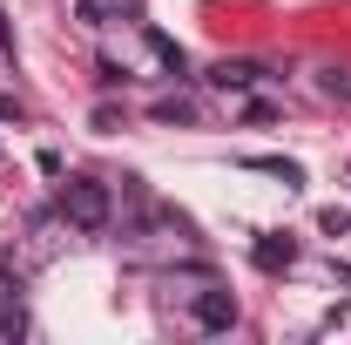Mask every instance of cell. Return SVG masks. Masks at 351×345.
Masks as SVG:
<instances>
[{
  "label": "cell",
  "instance_id": "6da1fadb",
  "mask_svg": "<svg viewBox=\"0 0 351 345\" xmlns=\"http://www.w3.org/2000/svg\"><path fill=\"white\" fill-rule=\"evenodd\" d=\"M61 216H68L75 230H108V216H115L108 183H95V176H68V183H61Z\"/></svg>",
  "mask_w": 351,
  "mask_h": 345
},
{
  "label": "cell",
  "instance_id": "7a4b0ae2",
  "mask_svg": "<svg viewBox=\"0 0 351 345\" xmlns=\"http://www.w3.org/2000/svg\"><path fill=\"white\" fill-rule=\"evenodd\" d=\"M189 318H196L203 332H230V325H237V298H230V291H196Z\"/></svg>",
  "mask_w": 351,
  "mask_h": 345
},
{
  "label": "cell",
  "instance_id": "3957f363",
  "mask_svg": "<svg viewBox=\"0 0 351 345\" xmlns=\"http://www.w3.org/2000/svg\"><path fill=\"white\" fill-rule=\"evenodd\" d=\"M250 258H257L263 271H291V264H298V244H291V237H257Z\"/></svg>",
  "mask_w": 351,
  "mask_h": 345
},
{
  "label": "cell",
  "instance_id": "277c9868",
  "mask_svg": "<svg viewBox=\"0 0 351 345\" xmlns=\"http://www.w3.org/2000/svg\"><path fill=\"white\" fill-rule=\"evenodd\" d=\"M210 88L243 95V88H257V68H250V61H217V68H210Z\"/></svg>",
  "mask_w": 351,
  "mask_h": 345
},
{
  "label": "cell",
  "instance_id": "5b68a950",
  "mask_svg": "<svg viewBox=\"0 0 351 345\" xmlns=\"http://www.w3.org/2000/svg\"><path fill=\"white\" fill-rule=\"evenodd\" d=\"M243 170H263V176H277L284 190H298V183H304V170H298L291 156H243Z\"/></svg>",
  "mask_w": 351,
  "mask_h": 345
},
{
  "label": "cell",
  "instance_id": "8992f818",
  "mask_svg": "<svg viewBox=\"0 0 351 345\" xmlns=\"http://www.w3.org/2000/svg\"><path fill=\"white\" fill-rule=\"evenodd\" d=\"M149 47H156V61H162L169 75H182V47H176L169 34H156V27H149Z\"/></svg>",
  "mask_w": 351,
  "mask_h": 345
},
{
  "label": "cell",
  "instance_id": "52a82bcc",
  "mask_svg": "<svg viewBox=\"0 0 351 345\" xmlns=\"http://www.w3.org/2000/svg\"><path fill=\"white\" fill-rule=\"evenodd\" d=\"M189 115H196V109H189L182 95H169V102H156V122H189Z\"/></svg>",
  "mask_w": 351,
  "mask_h": 345
},
{
  "label": "cell",
  "instance_id": "ba28073f",
  "mask_svg": "<svg viewBox=\"0 0 351 345\" xmlns=\"http://www.w3.org/2000/svg\"><path fill=\"white\" fill-rule=\"evenodd\" d=\"M317 88H324V95H338V102H351V82L338 75V68H331V75H317Z\"/></svg>",
  "mask_w": 351,
  "mask_h": 345
},
{
  "label": "cell",
  "instance_id": "9c48e42d",
  "mask_svg": "<svg viewBox=\"0 0 351 345\" xmlns=\"http://www.w3.org/2000/svg\"><path fill=\"white\" fill-rule=\"evenodd\" d=\"M82 21H88V27H101V21H108V0H82Z\"/></svg>",
  "mask_w": 351,
  "mask_h": 345
},
{
  "label": "cell",
  "instance_id": "30bf717a",
  "mask_svg": "<svg viewBox=\"0 0 351 345\" xmlns=\"http://www.w3.org/2000/svg\"><path fill=\"white\" fill-rule=\"evenodd\" d=\"M0 122H21V102L14 95H0Z\"/></svg>",
  "mask_w": 351,
  "mask_h": 345
},
{
  "label": "cell",
  "instance_id": "8fae6325",
  "mask_svg": "<svg viewBox=\"0 0 351 345\" xmlns=\"http://www.w3.org/2000/svg\"><path fill=\"white\" fill-rule=\"evenodd\" d=\"M7 47H14V34H7V14H0V54H7Z\"/></svg>",
  "mask_w": 351,
  "mask_h": 345
},
{
  "label": "cell",
  "instance_id": "7c38bea8",
  "mask_svg": "<svg viewBox=\"0 0 351 345\" xmlns=\"http://www.w3.org/2000/svg\"><path fill=\"white\" fill-rule=\"evenodd\" d=\"M331 278H338V285H351V264H331Z\"/></svg>",
  "mask_w": 351,
  "mask_h": 345
}]
</instances>
